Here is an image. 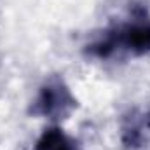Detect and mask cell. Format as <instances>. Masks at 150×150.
<instances>
[{"label": "cell", "instance_id": "cell-2", "mask_svg": "<svg viewBox=\"0 0 150 150\" xmlns=\"http://www.w3.org/2000/svg\"><path fill=\"white\" fill-rule=\"evenodd\" d=\"M75 107V98L72 96L70 89L59 77H51L40 87L37 98L33 101L32 112L40 117L58 119L67 115Z\"/></svg>", "mask_w": 150, "mask_h": 150}, {"label": "cell", "instance_id": "cell-3", "mask_svg": "<svg viewBox=\"0 0 150 150\" xmlns=\"http://www.w3.org/2000/svg\"><path fill=\"white\" fill-rule=\"evenodd\" d=\"M33 150H79L75 142L65 134L59 127H49L45 129L35 143Z\"/></svg>", "mask_w": 150, "mask_h": 150}, {"label": "cell", "instance_id": "cell-1", "mask_svg": "<svg viewBox=\"0 0 150 150\" xmlns=\"http://www.w3.org/2000/svg\"><path fill=\"white\" fill-rule=\"evenodd\" d=\"M115 49H126L133 54L150 52V21H134L108 32L105 38L89 45V52L96 58H108Z\"/></svg>", "mask_w": 150, "mask_h": 150}]
</instances>
